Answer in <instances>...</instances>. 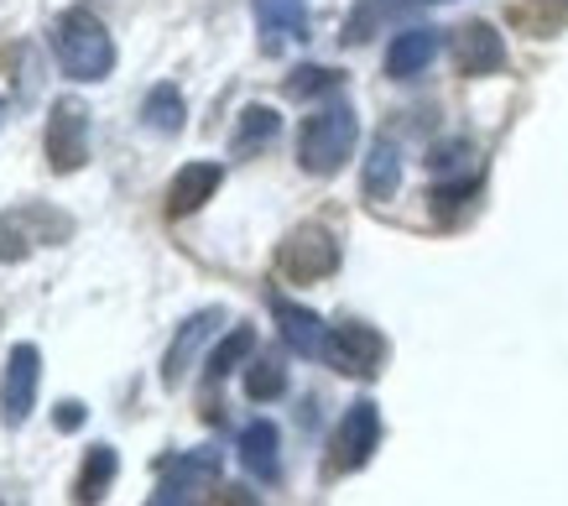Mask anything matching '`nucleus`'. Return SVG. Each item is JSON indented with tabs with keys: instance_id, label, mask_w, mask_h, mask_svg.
<instances>
[{
	"instance_id": "obj_7",
	"label": "nucleus",
	"mask_w": 568,
	"mask_h": 506,
	"mask_svg": "<svg viewBox=\"0 0 568 506\" xmlns=\"http://www.w3.org/2000/svg\"><path fill=\"white\" fill-rule=\"evenodd\" d=\"M37 382H42V355H37V345H11L6 376H0V418H6V428H21V423L32 418Z\"/></svg>"
},
{
	"instance_id": "obj_8",
	"label": "nucleus",
	"mask_w": 568,
	"mask_h": 506,
	"mask_svg": "<svg viewBox=\"0 0 568 506\" xmlns=\"http://www.w3.org/2000/svg\"><path fill=\"white\" fill-rule=\"evenodd\" d=\"M69 220H48V210H6L0 214V262H27L37 245H48L52 235H69Z\"/></svg>"
},
{
	"instance_id": "obj_15",
	"label": "nucleus",
	"mask_w": 568,
	"mask_h": 506,
	"mask_svg": "<svg viewBox=\"0 0 568 506\" xmlns=\"http://www.w3.org/2000/svg\"><path fill=\"white\" fill-rule=\"evenodd\" d=\"M241 465L256 480H276L282 475V434H276V423L256 418L251 428L241 434Z\"/></svg>"
},
{
	"instance_id": "obj_3",
	"label": "nucleus",
	"mask_w": 568,
	"mask_h": 506,
	"mask_svg": "<svg viewBox=\"0 0 568 506\" xmlns=\"http://www.w3.org/2000/svg\"><path fill=\"white\" fill-rule=\"evenodd\" d=\"M276 272L287 282H324L339 272V241L324 225H297L276 245Z\"/></svg>"
},
{
	"instance_id": "obj_5",
	"label": "nucleus",
	"mask_w": 568,
	"mask_h": 506,
	"mask_svg": "<svg viewBox=\"0 0 568 506\" xmlns=\"http://www.w3.org/2000/svg\"><path fill=\"white\" fill-rule=\"evenodd\" d=\"M48 162L52 173H79L89 162V105L79 94H63V100H52L48 110Z\"/></svg>"
},
{
	"instance_id": "obj_6",
	"label": "nucleus",
	"mask_w": 568,
	"mask_h": 506,
	"mask_svg": "<svg viewBox=\"0 0 568 506\" xmlns=\"http://www.w3.org/2000/svg\"><path fill=\"white\" fill-rule=\"evenodd\" d=\"M324 361L339 376H355V382H371L386 361V334L361 324V318H345V324H334L328 330V345H324Z\"/></svg>"
},
{
	"instance_id": "obj_19",
	"label": "nucleus",
	"mask_w": 568,
	"mask_h": 506,
	"mask_svg": "<svg viewBox=\"0 0 568 506\" xmlns=\"http://www.w3.org/2000/svg\"><path fill=\"white\" fill-rule=\"evenodd\" d=\"M407 6H423V0H361L345 21V42H355V48L371 42V37L381 32V21H392L396 11H407Z\"/></svg>"
},
{
	"instance_id": "obj_27",
	"label": "nucleus",
	"mask_w": 568,
	"mask_h": 506,
	"mask_svg": "<svg viewBox=\"0 0 568 506\" xmlns=\"http://www.w3.org/2000/svg\"><path fill=\"white\" fill-rule=\"evenodd\" d=\"M0 115H6V105H0Z\"/></svg>"
},
{
	"instance_id": "obj_21",
	"label": "nucleus",
	"mask_w": 568,
	"mask_h": 506,
	"mask_svg": "<svg viewBox=\"0 0 568 506\" xmlns=\"http://www.w3.org/2000/svg\"><path fill=\"white\" fill-rule=\"evenodd\" d=\"M276 131H282V115H276L272 105H251L241 115V131H235V152H256V146H272Z\"/></svg>"
},
{
	"instance_id": "obj_10",
	"label": "nucleus",
	"mask_w": 568,
	"mask_h": 506,
	"mask_svg": "<svg viewBox=\"0 0 568 506\" xmlns=\"http://www.w3.org/2000/svg\"><path fill=\"white\" fill-rule=\"evenodd\" d=\"M454 63L459 73H500L506 69V37L490 27V21H465L459 32H454Z\"/></svg>"
},
{
	"instance_id": "obj_2",
	"label": "nucleus",
	"mask_w": 568,
	"mask_h": 506,
	"mask_svg": "<svg viewBox=\"0 0 568 506\" xmlns=\"http://www.w3.org/2000/svg\"><path fill=\"white\" fill-rule=\"evenodd\" d=\"M355 141H361L355 110L324 105V110H313L308 121H303V131H297V162H303V173H313V178H334L349 162Z\"/></svg>"
},
{
	"instance_id": "obj_20",
	"label": "nucleus",
	"mask_w": 568,
	"mask_h": 506,
	"mask_svg": "<svg viewBox=\"0 0 568 506\" xmlns=\"http://www.w3.org/2000/svg\"><path fill=\"white\" fill-rule=\"evenodd\" d=\"M287 392V371L276 355H251V366H245V397L251 402H276Z\"/></svg>"
},
{
	"instance_id": "obj_22",
	"label": "nucleus",
	"mask_w": 568,
	"mask_h": 506,
	"mask_svg": "<svg viewBox=\"0 0 568 506\" xmlns=\"http://www.w3.org/2000/svg\"><path fill=\"white\" fill-rule=\"evenodd\" d=\"M251 350H256V330H245V324H241V330H230V334H224V345L209 355V382H224V376L241 366Z\"/></svg>"
},
{
	"instance_id": "obj_23",
	"label": "nucleus",
	"mask_w": 568,
	"mask_h": 506,
	"mask_svg": "<svg viewBox=\"0 0 568 506\" xmlns=\"http://www.w3.org/2000/svg\"><path fill=\"white\" fill-rule=\"evenodd\" d=\"M339 79H345L339 69H318V63H308V69H293V79H287V94H293V100H313V94L339 89Z\"/></svg>"
},
{
	"instance_id": "obj_9",
	"label": "nucleus",
	"mask_w": 568,
	"mask_h": 506,
	"mask_svg": "<svg viewBox=\"0 0 568 506\" xmlns=\"http://www.w3.org/2000/svg\"><path fill=\"white\" fill-rule=\"evenodd\" d=\"M256 6L261 53H287L293 42L308 37V0H251Z\"/></svg>"
},
{
	"instance_id": "obj_13",
	"label": "nucleus",
	"mask_w": 568,
	"mask_h": 506,
	"mask_svg": "<svg viewBox=\"0 0 568 506\" xmlns=\"http://www.w3.org/2000/svg\"><path fill=\"white\" fill-rule=\"evenodd\" d=\"M224 183V168L220 162H183V173L168 183V214L173 220H183V214H199L220 193Z\"/></svg>"
},
{
	"instance_id": "obj_12",
	"label": "nucleus",
	"mask_w": 568,
	"mask_h": 506,
	"mask_svg": "<svg viewBox=\"0 0 568 506\" xmlns=\"http://www.w3.org/2000/svg\"><path fill=\"white\" fill-rule=\"evenodd\" d=\"M272 318H276V330H282V345L297 350L303 361H318V355H324L328 330H324V318L313 314V308L287 303V297H272Z\"/></svg>"
},
{
	"instance_id": "obj_14",
	"label": "nucleus",
	"mask_w": 568,
	"mask_h": 506,
	"mask_svg": "<svg viewBox=\"0 0 568 506\" xmlns=\"http://www.w3.org/2000/svg\"><path fill=\"white\" fill-rule=\"evenodd\" d=\"M438 48H444V32L407 27V32H396L392 48H386V73H392V79H417V73L438 58Z\"/></svg>"
},
{
	"instance_id": "obj_11",
	"label": "nucleus",
	"mask_w": 568,
	"mask_h": 506,
	"mask_svg": "<svg viewBox=\"0 0 568 506\" xmlns=\"http://www.w3.org/2000/svg\"><path fill=\"white\" fill-rule=\"evenodd\" d=\"M224 324L220 308H199L193 318H183V330H178V340L168 345V355H162V382L168 386H183V376H189L193 366V355L209 345V334Z\"/></svg>"
},
{
	"instance_id": "obj_24",
	"label": "nucleus",
	"mask_w": 568,
	"mask_h": 506,
	"mask_svg": "<svg viewBox=\"0 0 568 506\" xmlns=\"http://www.w3.org/2000/svg\"><path fill=\"white\" fill-rule=\"evenodd\" d=\"M189 496H193V490L173 486V480H162V486H156V496L146 506H189Z\"/></svg>"
},
{
	"instance_id": "obj_1",
	"label": "nucleus",
	"mask_w": 568,
	"mask_h": 506,
	"mask_svg": "<svg viewBox=\"0 0 568 506\" xmlns=\"http://www.w3.org/2000/svg\"><path fill=\"white\" fill-rule=\"evenodd\" d=\"M52 53H58L63 73L79 79V84L110 79V69H115V42L104 32V21L94 17V11H84V6H73V11L58 17V27H52Z\"/></svg>"
},
{
	"instance_id": "obj_17",
	"label": "nucleus",
	"mask_w": 568,
	"mask_h": 506,
	"mask_svg": "<svg viewBox=\"0 0 568 506\" xmlns=\"http://www.w3.org/2000/svg\"><path fill=\"white\" fill-rule=\"evenodd\" d=\"M141 121H146V131H156V136H178L183 121H189V105H183V94H178L173 84H156L152 94H146V105H141Z\"/></svg>"
},
{
	"instance_id": "obj_26",
	"label": "nucleus",
	"mask_w": 568,
	"mask_h": 506,
	"mask_svg": "<svg viewBox=\"0 0 568 506\" xmlns=\"http://www.w3.org/2000/svg\"><path fill=\"white\" fill-rule=\"evenodd\" d=\"M79 423H84V407H79V402H58V428H63V434H73Z\"/></svg>"
},
{
	"instance_id": "obj_16",
	"label": "nucleus",
	"mask_w": 568,
	"mask_h": 506,
	"mask_svg": "<svg viewBox=\"0 0 568 506\" xmlns=\"http://www.w3.org/2000/svg\"><path fill=\"white\" fill-rule=\"evenodd\" d=\"M115 470H121L115 449H110V444H94V449L84 454V465H79V480H73V502H79V506H100L104 490L115 486Z\"/></svg>"
},
{
	"instance_id": "obj_25",
	"label": "nucleus",
	"mask_w": 568,
	"mask_h": 506,
	"mask_svg": "<svg viewBox=\"0 0 568 506\" xmlns=\"http://www.w3.org/2000/svg\"><path fill=\"white\" fill-rule=\"evenodd\" d=\"M214 506H261V502L241 486H224V490H214Z\"/></svg>"
},
{
	"instance_id": "obj_18",
	"label": "nucleus",
	"mask_w": 568,
	"mask_h": 506,
	"mask_svg": "<svg viewBox=\"0 0 568 506\" xmlns=\"http://www.w3.org/2000/svg\"><path fill=\"white\" fill-rule=\"evenodd\" d=\"M396 183H402V158H396L392 141H376L371 158H365V199H392Z\"/></svg>"
},
{
	"instance_id": "obj_4",
	"label": "nucleus",
	"mask_w": 568,
	"mask_h": 506,
	"mask_svg": "<svg viewBox=\"0 0 568 506\" xmlns=\"http://www.w3.org/2000/svg\"><path fill=\"white\" fill-rule=\"evenodd\" d=\"M381 444V407L371 397L349 402V413L334 428V444H328V475H355L371 465V454Z\"/></svg>"
}]
</instances>
